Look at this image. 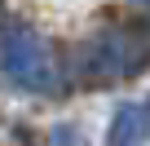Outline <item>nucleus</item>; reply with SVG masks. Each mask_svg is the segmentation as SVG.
I'll return each mask as SVG.
<instances>
[{
	"mask_svg": "<svg viewBox=\"0 0 150 146\" xmlns=\"http://www.w3.org/2000/svg\"><path fill=\"white\" fill-rule=\"evenodd\" d=\"M146 62V44L132 31H97L84 49H80V66L93 80H110V75H137V66Z\"/></svg>",
	"mask_w": 150,
	"mask_h": 146,
	"instance_id": "f03ea898",
	"label": "nucleus"
},
{
	"mask_svg": "<svg viewBox=\"0 0 150 146\" xmlns=\"http://www.w3.org/2000/svg\"><path fill=\"white\" fill-rule=\"evenodd\" d=\"M0 75L22 93H53L57 89V62L31 27H5L0 31Z\"/></svg>",
	"mask_w": 150,
	"mask_h": 146,
	"instance_id": "f257e3e1",
	"label": "nucleus"
},
{
	"mask_svg": "<svg viewBox=\"0 0 150 146\" xmlns=\"http://www.w3.org/2000/svg\"><path fill=\"white\" fill-rule=\"evenodd\" d=\"M146 133H150V102H124V106L110 115L106 142H110V146H141Z\"/></svg>",
	"mask_w": 150,
	"mask_h": 146,
	"instance_id": "7ed1b4c3",
	"label": "nucleus"
}]
</instances>
